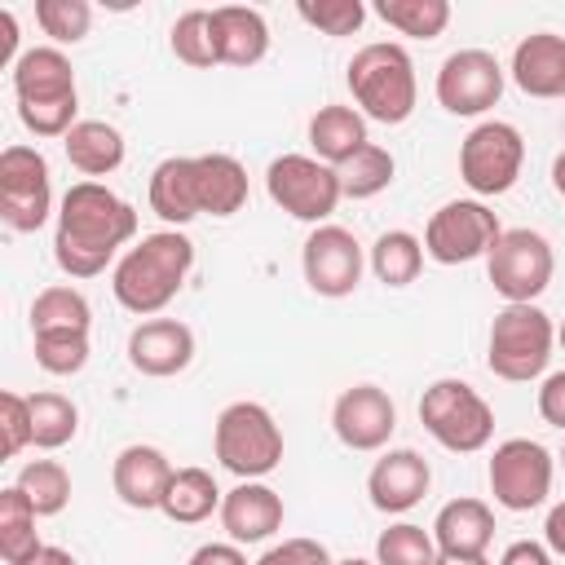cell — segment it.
Instances as JSON below:
<instances>
[{
	"label": "cell",
	"instance_id": "1",
	"mask_svg": "<svg viewBox=\"0 0 565 565\" xmlns=\"http://www.w3.org/2000/svg\"><path fill=\"white\" fill-rule=\"evenodd\" d=\"M137 238V207L102 181H75L57 203L53 260L66 278H97Z\"/></svg>",
	"mask_w": 565,
	"mask_h": 565
},
{
	"label": "cell",
	"instance_id": "2",
	"mask_svg": "<svg viewBox=\"0 0 565 565\" xmlns=\"http://www.w3.org/2000/svg\"><path fill=\"white\" fill-rule=\"evenodd\" d=\"M190 269H194V243L181 230H159V234H146L141 243H132L115 260L110 291L128 313L150 318L177 300Z\"/></svg>",
	"mask_w": 565,
	"mask_h": 565
},
{
	"label": "cell",
	"instance_id": "3",
	"mask_svg": "<svg viewBox=\"0 0 565 565\" xmlns=\"http://www.w3.org/2000/svg\"><path fill=\"white\" fill-rule=\"evenodd\" d=\"M349 93H353V106L375 119V124H406L415 115V102H419V79H415V62L402 44L393 40H375V44H362L353 57H349Z\"/></svg>",
	"mask_w": 565,
	"mask_h": 565
},
{
	"label": "cell",
	"instance_id": "4",
	"mask_svg": "<svg viewBox=\"0 0 565 565\" xmlns=\"http://www.w3.org/2000/svg\"><path fill=\"white\" fill-rule=\"evenodd\" d=\"M212 450L238 481H260L282 463V428L260 402H230L216 415Z\"/></svg>",
	"mask_w": 565,
	"mask_h": 565
},
{
	"label": "cell",
	"instance_id": "5",
	"mask_svg": "<svg viewBox=\"0 0 565 565\" xmlns=\"http://www.w3.org/2000/svg\"><path fill=\"white\" fill-rule=\"evenodd\" d=\"M556 327L539 305H503L490 322L486 366L508 384H530L547 371Z\"/></svg>",
	"mask_w": 565,
	"mask_h": 565
},
{
	"label": "cell",
	"instance_id": "6",
	"mask_svg": "<svg viewBox=\"0 0 565 565\" xmlns=\"http://www.w3.org/2000/svg\"><path fill=\"white\" fill-rule=\"evenodd\" d=\"M419 424L450 455H477L494 437V411L468 380H433L419 397Z\"/></svg>",
	"mask_w": 565,
	"mask_h": 565
},
{
	"label": "cell",
	"instance_id": "7",
	"mask_svg": "<svg viewBox=\"0 0 565 565\" xmlns=\"http://www.w3.org/2000/svg\"><path fill=\"white\" fill-rule=\"evenodd\" d=\"M525 141L508 119H481L459 146V177L477 199L508 194L521 177Z\"/></svg>",
	"mask_w": 565,
	"mask_h": 565
},
{
	"label": "cell",
	"instance_id": "8",
	"mask_svg": "<svg viewBox=\"0 0 565 565\" xmlns=\"http://www.w3.org/2000/svg\"><path fill=\"white\" fill-rule=\"evenodd\" d=\"M265 190H269V199L287 216L309 221V225H327V216L344 199L335 168L322 163V159H313V154H278L265 168Z\"/></svg>",
	"mask_w": 565,
	"mask_h": 565
},
{
	"label": "cell",
	"instance_id": "9",
	"mask_svg": "<svg viewBox=\"0 0 565 565\" xmlns=\"http://www.w3.org/2000/svg\"><path fill=\"white\" fill-rule=\"evenodd\" d=\"M552 269H556L552 243L539 230H525V225L521 230H503L499 243L486 256L490 287L508 305H534L552 282Z\"/></svg>",
	"mask_w": 565,
	"mask_h": 565
},
{
	"label": "cell",
	"instance_id": "10",
	"mask_svg": "<svg viewBox=\"0 0 565 565\" xmlns=\"http://www.w3.org/2000/svg\"><path fill=\"white\" fill-rule=\"evenodd\" d=\"M499 234L503 225L481 199H450L424 225V256L437 265H468L477 256H490Z\"/></svg>",
	"mask_w": 565,
	"mask_h": 565
},
{
	"label": "cell",
	"instance_id": "11",
	"mask_svg": "<svg viewBox=\"0 0 565 565\" xmlns=\"http://www.w3.org/2000/svg\"><path fill=\"white\" fill-rule=\"evenodd\" d=\"M552 472H556V459L543 441L534 437H508L494 446L490 455V494L499 508L508 512H530L539 503H547L552 494Z\"/></svg>",
	"mask_w": 565,
	"mask_h": 565
},
{
	"label": "cell",
	"instance_id": "12",
	"mask_svg": "<svg viewBox=\"0 0 565 565\" xmlns=\"http://www.w3.org/2000/svg\"><path fill=\"white\" fill-rule=\"evenodd\" d=\"M53 212V181L49 159L35 146H4L0 150V216L18 234H35Z\"/></svg>",
	"mask_w": 565,
	"mask_h": 565
},
{
	"label": "cell",
	"instance_id": "13",
	"mask_svg": "<svg viewBox=\"0 0 565 565\" xmlns=\"http://www.w3.org/2000/svg\"><path fill=\"white\" fill-rule=\"evenodd\" d=\"M300 269H305L309 291H318L327 300H340V296L358 291L366 256H362V243L353 238V230L327 221V225L309 230V238L300 247Z\"/></svg>",
	"mask_w": 565,
	"mask_h": 565
},
{
	"label": "cell",
	"instance_id": "14",
	"mask_svg": "<svg viewBox=\"0 0 565 565\" xmlns=\"http://www.w3.org/2000/svg\"><path fill=\"white\" fill-rule=\"evenodd\" d=\"M437 102L450 110V115H486L490 106H499L503 97V66L494 53L486 49H455L441 71H437Z\"/></svg>",
	"mask_w": 565,
	"mask_h": 565
},
{
	"label": "cell",
	"instance_id": "15",
	"mask_svg": "<svg viewBox=\"0 0 565 565\" xmlns=\"http://www.w3.org/2000/svg\"><path fill=\"white\" fill-rule=\"evenodd\" d=\"M331 428L349 450H384L397 428V406L380 384H353L335 397Z\"/></svg>",
	"mask_w": 565,
	"mask_h": 565
},
{
	"label": "cell",
	"instance_id": "16",
	"mask_svg": "<svg viewBox=\"0 0 565 565\" xmlns=\"http://www.w3.org/2000/svg\"><path fill=\"white\" fill-rule=\"evenodd\" d=\"M428 486H433V468H428V459H424L419 450H411V446L384 450V455L375 459V468L366 472V494H371V503H375L380 512H388V516L411 512V508L428 494Z\"/></svg>",
	"mask_w": 565,
	"mask_h": 565
},
{
	"label": "cell",
	"instance_id": "17",
	"mask_svg": "<svg viewBox=\"0 0 565 565\" xmlns=\"http://www.w3.org/2000/svg\"><path fill=\"white\" fill-rule=\"evenodd\" d=\"M128 362L150 380L181 375L194 362V331L177 318H146L128 335Z\"/></svg>",
	"mask_w": 565,
	"mask_h": 565
},
{
	"label": "cell",
	"instance_id": "18",
	"mask_svg": "<svg viewBox=\"0 0 565 565\" xmlns=\"http://www.w3.org/2000/svg\"><path fill=\"white\" fill-rule=\"evenodd\" d=\"M221 530L230 543H265L282 530V494L265 481H238L221 499Z\"/></svg>",
	"mask_w": 565,
	"mask_h": 565
},
{
	"label": "cell",
	"instance_id": "19",
	"mask_svg": "<svg viewBox=\"0 0 565 565\" xmlns=\"http://www.w3.org/2000/svg\"><path fill=\"white\" fill-rule=\"evenodd\" d=\"M172 472H177V468L168 463V455H163L159 446L132 441V446H124V450L115 455V463H110V486H115L119 503H128V508H137V512H150V508L163 503V490H168Z\"/></svg>",
	"mask_w": 565,
	"mask_h": 565
},
{
	"label": "cell",
	"instance_id": "20",
	"mask_svg": "<svg viewBox=\"0 0 565 565\" xmlns=\"http://www.w3.org/2000/svg\"><path fill=\"white\" fill-rule=\"evenodd\" d=\"M13 93L18 106H49V102H75V66L57 44L22 49L13 66Z\"/></svg>",
	"mask_w": 565,
	"mask_h": 565
},
{
	"label": "cell",
	"instance_id": "21",
	"mask_svg": "<svg viewBox=\"0 0 565 565\" xmlns=\"http://www.w3.org/2000/svg\"><path fill=\"white\" fill-rule=\"evenodd\" d=\"M150 212L168 225H190L194 216H203V194H199V159L194 154H172L163 163H154L150 172Z\"/></svg>",
	"mask_w": 565,
	"mask_h": 565
},
{
	"label": "cell",
	"instance_id": "22",
	"mask_svg": "<svg viewBox=\"0 0 565 565\" xmlns=\"http://www.w3.org/2000/svg\"><path fill=\"white\" fill-rule=\"evenodd\" d=\"M512 79L525 97H565V35L534 31L512 49Z\"/></svg>",
	"mask_w": 565,
	"mask_h": 565
},
{
	"label": "cell",
	"instance_id": "23",
	"mask_svg": "<svg viewBox=\"0 0 565 565\" xmlns=\"http://www.w3.org/2000/svg\"><path fill=\"white\" fill-rule=\"evenodd\" d=\"M207 13H212V40L221 66H256L269 53V22L260 18V9L221 4Z\"/></svg>",
	"mask_w": 565,
	"mask_h": 565
},
{
	"label": "cell",
	"instance_id": "24",
	"mask_svg": "<svg viewBox=\"0 0 565 565\" xmlns=\"http://www.w3.org/2000/svg\"><path fill=\"white\" fill-rule=\"evenodd\" d=\"M433 539L437 552L446 556H486L490 539H494V512L486 499H450L441 503L437 521H433Z\"/></svg>",
	"mask_w": 565,
	"mask_h": 565
},
{
	"label": "cell",
	"instance_id": "25",
	"mask_svg": "<svg viewBox=\"0 0 565 565\" xmlns=\"http://www.w3.org/2000/svg\"><path fill=\"white\" fill-rule=\"evenodd\" d=\"M366 141H371V137H366V115H362L358 106L331 102V106H318L313 119H309L313 159H322V163H331V168L349 163Z\"/></svg>",
	"mask_w": 565,
	"mask_h": 565
},
{
	"label": "cell",
	"instance_id": "26",
	"mask_svg": "<svg viewBox=\"0 0 565 565\" xmlns=\"http://www.w3.org/2000/svg\"><path fill=\"white\" fill-rule=\"evenodd\" d=\"M66 163L84 177H110L124 163V132L106 119H79L66 137H62Z\"/></svg>",
	"mask_w": 565,
	"mask_h": 565
},
{
	"label": "cell",
	"instance_id": "27",
	"mask_svg": "<svg viewBox=\"0 0 565 565\" xmlns=\"http://www.w3.org/2000/svg\"><path fill=\"white\" fill-rule=\"evenodd\" d=\"M221 499L225 494H221V486H216V477L207 468H177L168 490H163L159 512L168 521H177V525H199L212 512H221Z\"/></svg>",
	"mask_w": 565,
	"mask_h": 565
},
{
	"label": "cell",
	"instance_id": "28",
	"mask_svg": "<svg viewBox=\"0 0 565 565\" xmlns=\"http://www.w3.org/2000/svg\"><path fill=\"white\" fill-rule=\"evenodd\" d=\"M199 159V194L207 216H234L247 203V168L234 154H194Z\"/></svg>",
	"mask_w": 565,
	"mask_h": 565
},
{
	"label": "cell",
	"instance_id": "29",
	"mask_svg": "<svg viewBox=\"0 0 565 565\" xmlns=\"http://www.w3.org/2000/svg\"><path fill=\"white\" fill-rule=\"evenodd\" d=\"M371 274L384 287H411L424 269V238H415L411 230H384L371 243Z\"/></svg>",
	"mask_w": 565,
	"mask_h": 565
},
{
	"label": "cell",
	"instance_id": "30",
	"mask_svg": "<svg viewBox=\"0 0 565 565\" xmlns=\"http://www.w3.org/2000/svg\"><path fill=\"white\" fill-rule=\"evenodd\" d=\"M88 327H93L88 296L71 282H53L31 300V335L35 331H88Z\"/></svg>",
	"mask_w": 565,
	"mask_h": 565
},
{
	"label": "cell",
	"instance_id": "31",
	"mask_svg": "<svg viewBox=\"0 0 565 565\" xmlns=\"http://www.w3.org/2000/svg\"><path fill=\"white\" fill-rule=\"evenodd\" d=\"M35 516L40 512L26 503V494L18 486L0 490V556L9 565H22V561H31L44 547L40 534H35Z\"/></svg>",
	"mask_w": 565,
	"mask_h": 565
},
{
	"label": "cell",
	"instance_id": "32",
	"mask_svg": "<svg viewBox=\"0 0 565 565\" xmlns=\"http://www.w3.org/2000/svg\"><path fill=\"white\" fill-rule=\"evenodd\" d=\"M79 433V406L66 393H31V446L35 450H62Z\"/></svg>",
	"mask_w": 565,
	"mask_h": 565
},
{
	"label": "cell",
	"instance_id": "33",
	"mask_svg": "<svg viewBox=\"0 0 565 565\" xmlns=\"http://www.w3.org/2000/svg\"><path fill=\"white\" fill-rule=\"evenodd\" d=\"M375 18L411 40H437L450 26L446 0H375Z\"/></svg>",
	"mask_w": 565,
	"mask_h": 565
},
{
	"label": "cell",
	"instance_id": "34",
	"mask_svg": "<svg viewBox=\"0 0 565 565\" xmlns=\"http://www.w3.org/2000/svg\"><path fill=\"white\" fill-rule=\"evenodd\" d=\"M393 172H397V159L384 146H375V141H366L349 163L335 168L344 199H375V194H384L393 185Z\"/></svg>",
	"mask_w": 565,
	"mask_h": 565
},
{
	"label": "cell",
	"instance_id": "35",
	"mask_svg": "<svg viewBox=\"0 0 565 565\" xmlns=\"http://www.w3.org/2000/svg\"><path fill=\"white\" fill-rule=\"evenodd\" d=\"M40 516H57L71 503V472L57 459H31L13 481Z\"/></svg>",
	"mask_w": 565,
	"mask_h": 565
},
{
	"label": "cell",
	"instance_id": "36",
	"mask_svg": "<svg viewBox=\"0 0 565 565\" xmlns=\"http://www.w3.org/2000/svg\"><path fill=\"white\" fill-rule=\"evenodd\" d=\"M375 565H437V539L433 530L415 521H397L380 530L375 539Z\"/></svg>",
	"mask_w": 565,
	"mask_h": 565
},
{
	"label": "cell",
	"instance_id": "37",
	"mask_svg": "<svg viewBox=\"0 0 565 565\" xmlns=\"http://www.w3.org/2000/svg\"><path fill=\"white\" fill-rule=\"evenodd\" d=\"M168 44H172L177 62H185V66H194V71L221 66V62H216V40H212V13H207V9H185V13L172 22Z\"/></svg>",
	"mask_w": 565,
	"mask_h": 565
},
{
	"label": "cell",
	"instance_id": "38",
	"mask_svg": "<svg viewBox=\"0 0 565 565\" xmlns=\"http://www.w3.org/2000/svg\"><path fill=\"white\" fill-rule=\"evenodd\" d=\"M35 22L57 49L79 44L93 26V4L88 0H35Z\"/></svg>",
	"mask_w": 565,
	"mask_h": 565
},
{
	"label": "cell",
	"instance_id": "39",
	"mask_svg": "<svg viewBox=\"0 0 565 565\" xmlns=\"http://www.w3.org/2000/svg\"><path fill=\"white\" fill-rule=\"evenodd\" d=\"M35 362L49 375H79L88 366V331H35Z\"/></svg>",
	"mask_w": 565,
	"mask_h": 565
},
{
	"label": "cell",
	"instance_id": "40",
	"mask_svg": "<svg viewBox=\"0 0 565 565\" xmlns=\"http://www.w3.org/2000/svg\"><path fill=\"white\" fill-rule=\"evenodd\" d=\"M296 13L313 31H322V35H353L366 22V4L362 0H318V4L313 0H300Z\"/></svg>",
	"mask_w": 565,
	"mask_h": 565
},
{
	"label": "cell",
	"instance_id": "41",
	"mask_svg": "<svg viewBox=\"0 0 565 565\" xmlns=\"http://www.w3.org/2000/svg\"><path fill=\"white\" fill-rule=\"evenodd\" d=\"M31 446V397L4 388L0 393V455L13 459Z\"/></svg>",
	"mask_w": 565,
	"mask_h": 565
},
{
	"label": "cell",
	"instance_id": "42",
	"mask_svg": "<svg viewBox=\"0 0 565 565\" xmlns=\"http://www.w3.org/2000/svg\"><path fill=\"white\" fill-rule=\"evenodd\" d=\"M252 565H335V561H331L327 543H318V539H282V543L265 547Z\"/></svg>",
	"mask_w": 565,
	"mask_h": 565
},
{
	"label": "cell",
	"instance_id": "43",
	"mask_svg": "<svg viewBox=\"0 0 565 565\" xmlns=\"http://www.w3.org/2000/svg\"><path fill=\"white\" fill-rule=\"evenodd\" d=\"M539 415H543V424L565 433V371H552L539 384Z\"/></svg>",
	"mask_w": 565,
	"mask_h": 565
},
{
	"label": "cell",
	"instance_id": "44",
	"mask_svg": "<svg viewBox=\"0 0 565 565\" xmlns=\"http://www.w3.org/2000/svg\"><path fill=\"white\" fill-rule=\"evenodd\" d=\"M185 565H247L238 543H199Z\"/></svg>",
	"mask_w": 565,
	"mask_h": 565
},
{
	"label": "cell",
	"instance_id": "45",
	"mask_svg": "<svg viewBox=\"0 0 565 565\" xmlns=\"http://www.w3.org/2000/svg\"><path fill=\"white\" fill-rule=\"evenodd\" d=\"M499 565H552V552H547V543L516 539V543H508V547H503Z\"/></svg>",
	"mask_w": 565,
	"mask_h": 565
},
{
	"label": "cell",
	"instance_id": "46",
	"mask_svg": "<svg viewBox=\"0 0 565 565\" xmlns=\"http://www.w3.org/2000/svg\"><path fill=\"white\" fill-rule=\"evenodd\" d=\"M543 543L552 556H565V499L547 508V521H543Z\"/></svg>",
	"mask_w": 565,
	"mask_h": 565
},
{
	"label": "cell",
	"instance_id": "47",
	"mask_svg": "<svg viewBox=\"0 0 565 565\" xmlns=\"http://www.w3.org/2000/svg\"><path fill=\"white\" fill-rule=\"evenodd\" d=\"M18 18L13 9H0V66H18Z\"/></svg>",
	"mask_w": 565,
	"mask_h": 565
},
{
	"label": "cell",
	"instance_id": "48",
	"mask_svg": "<svg viewBox=\"0 0 565 565\" xmlns=\"http://www.w3.org/2000/svg\"><path fill=\"white\" fill-rule=\"evenodd\" d=\"M22 565H75V556L66 552V547H53V543H44L31 561H22Z\"/></svg>",
	"mask_w": 565,
	"mask_h": 565
},
{
	"label": "cell",
	"instance_id": "49",
	"mask_svg": "<svg viewBox=\"0 0 565 565\" xmlns=\"http://www.w3.org/2000/svg\"><path fill=\"white\" fill-rule=\"evenodd\" d=\"M552 185H556V194L565 199V150L552 159Z\"/></svg>",
	"mask_w": 565,
	"mask_h": 565
},
{
	"label": "cell",
	"instance_id": "50",
	"mask_svg": "<svg viewBox=\"0 0 565 565\" xmlns=\"http://www.w3.org/2000/svg\"><path fill=\"white\" fill-rule=\"evenodd\" d=\"M437 565H490L486 556H446V552H437Z\"/></svg>",
	"mask_w": 565,
	"mask_h": 565
},
{
	"label": "cell",
	"instance_id": "51",
	"mask_svg": "<svg viewBox=\"0 0 565 565\" xmlns=\"http://www.w3.org/2000/svg\"><path fill=\"white\" fill-rule=\"evenodd\" d=\"M335 565H375V561H366V556H344V561H335Z\"/></svg>",
	"mask_w": 565,
	"mask_h": 565
},
{
	"label": "cell",
	"instance_id": "52",
	"mask_svg": "<svg viewBox=\"0 0 565 565\" xmlns=\"http://www.w3.org/2000/svg\"><path fill=\"white\" fill-rule=\"evenodd\" d=\"M556 344L565 349V318H561V327H556Z\"/></svg>",
	"mask_w": 565,
	"mask_h": 565
},
{
	"label": "cell",
	"instance_id": "53",
	"mask_svg": "<svg viewBox=\"0 0 565 565\" xmlns=\"http://www.w3.org/2000/svg\"><path fill=\"white\" fill-rule=\"evenodd\" d=\"M561 463H565V446H561Z\"/></svg>",
	"mask_w": 565,
	"mask_h": 565
},
{
	"label": "cell",
	"instance_id": "54",
	"mask_svg": "<svg viewBox=\"0 0 565 565\" xmlns=\"http://www.w3.org/2000/svg\"><path fill=\"white\" fill-rule=\"evenodd\" d=\"M561 132H565V124H561Z\"/></svg>",
	"mask_w": 565,
	"mask_h": 565
}]
</instances>
